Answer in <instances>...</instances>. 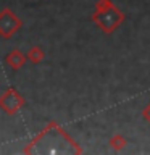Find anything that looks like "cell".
Here are the masks:
<instances>
[{"label": "cell", "mask_w": 150, "mask_h": 155, "mask_svg": "<svg viewBox=\"0 0 150 155\" xmlns=\"http://www.w3.org/2000/svg\"><path fill=\"white\" fill-rule=\"evenodd\" d=\"M126 139L123 137V136H119V134H115L113 137L110 139V147L111 149H115V150H119V149H124L126 147Z\"/></svg>", "instance_id": "8992f818"}, {"label": "cell", "mask_w": 150, "mask_h": 155, "mask_svg": "<svg viewBox=\"0 0 150 155\" xmlns=\"http://www.w3.org/2000/svg\"><path fill=\"white\" fill-rule=\"evenodd\" d=\"M5 61H7V65L11 68V70H19V68L24 66V63H26V57H24L18 48H15V50H11L7 55Z\"/></svg>", "instance_id": "277c9868"}, {"label": "cell", "mask_w": 150, "mask_h": 155, "mask_svg": "<svg viewBox=\"0 0 150 155\" xmlns=\"http://www.w3.org/2000/svg\"><path fill=\"white\" fill-rule=\"evenodd\" d=\"M28 60L32 63H41L44 60V50L41 47H32L28 52Z\"/></svg>", "instance_id": "5b68a950"}, {"label": "cell", "mask_w": 150, "mask_h": 155, "mask_svg": "<svg viewBox=\"0 0 150 155\" xmlns=\"http://www.w3.org/2000/svg\"><path fill=\"white\" fill-rule=\"evenodd\" d=\"M92 19L102 28V31L111 32L124 19V16L118 8L113 7L110 0H100L95 7V13L92 15Z\"/></svg>", "instance_id": "6da1fadb"}, {"label": "cell", "mask_w": 150, "mask_h": 155, "mask_svg": "<svg viewBox=\"0 0 150 155\" xmlns=\"http://www.w3.org/2000/svg\"><path fill=\"white\" fill-rule=\"evenodd\" d=\"M24 105V99L15 89H7L0 95V108L8 115H15Z\"/></svg>", "instance_id": "3957f363"}, {"label": "cell", "mask_w": 150, "mask_h": 155, "mask_svg": "<svg viewBox=\"0 0 150 155\" xmlns=\"http://www.w3.org/2000/svg\"><path fill=\"white\" fill-rule=\"evenodd\" d=\"M19 28H21V19L10 8H3L0 12V36L10 39Z\"/></svg>", "instance_id": "7a4b0ae2"}, {"label": "cell", "mask_w": 150, "mask_h": 155, "mask_svg": "<svg viewBox=\"0 0 150 155\" xmlns=\"http://www.w3.org/2000/svg\"><path fill=\"white\" fill-rule=\"evenodd\" d=\"M142 116H144V118H145V120H147L148 123H150V104H148V105L144 108V111H142Z\"/></svg>", "instance_id": "52a82bcc"}]
</instances>
